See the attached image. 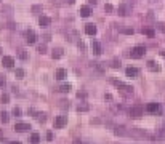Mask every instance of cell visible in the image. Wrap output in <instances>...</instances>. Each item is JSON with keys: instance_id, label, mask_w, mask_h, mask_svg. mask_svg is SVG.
Returning <instances> with one entry per match:
<instances>
[{"instance_id": "6da1fadb", "label": "cell", "mask_w": 165, "mask_h": 144, "mask_svg": "<svg viewBox=\"0 0 165 144\" xmlns=\"http://www.w3.org/2000/svg\"><path fill=\"white\" fill-rule=\"evenodd\" d=\"M112 83L117 86V88H119V91H120L122 95L125 96V98H128V96H131V95H133V86L127 85V83L120 82V80H114Z\"/></svg>"}, {"instance_id": "7a4b0ae2", "label": "cell", "mask_w": 165, "mask_h": 144, "mask_svg": "<svg viewBox=\"0 0 165 144\" xmlns=\"http://www.w3.org/2000/svg\"><path fill=\"white\" fill-rule=\"evenodd\" d=\"M143 112H144V107L141 106V104H133V106L130 107V115L131 117H141Z\"/></svg>"}, {"instance_id": "3957f363", "label": "cell", "mask_w": 165, "mask_h": 144, "mask_svg": "<svg viewBox=\"0 0 165 144\" xmlns=\"http://www.w3.org/2000/svg\"><path fill=\"white\" fill-rule=\"evenodd\" d=\"M144 53H146V48L144 47H135L133 50H131L130 56H131V58H135V59H138V58H143Z\"/></svg>"}, {"instance_id": "277c9868", "label": "cell", "mask_w": 165, "mask_h": 144, "mask_svg": "<svg viewBox=\"0 0 165 144\" xmlns=\"http://www.w3.org/2000/svg\"><path fill=\"white\" fill-rule=\"evenodd\" d=\"M117 11H119V14H120V16H128V14L131 13V7L128 3H122V5H119Z\"/></svg>"}, {"instance_id": "5b68a950", "label": "cell", "mask_w": 165, "mask_h": 144, "mask_svg": "<svg viewBox=\"0 0 165 144\" xmlns=\"http://www.w3.org/2000/svg\"><path fill=\"white\" fill-rule=\"evenodd\" d=\"M26 42H28L29 45H32V43H35V42H37V35H35V32L32 31V29L26 31Z\"/></svg>"}, {"instance_id": "8992f818", "label": "cell", "mask_w": 165, "mask_h": 144, "mask_svg": "<svg viewBox=\"0 0 165 144\" xmlns=\"http://www.w3.org/2000/svg\"><path fill=\"white\" fill-rule=\"evenodd\" d=\"M66 123H67V117L66 115H59L55 119V128H63Z\"/></svg>"}, {"instance_id": "52a82bcc", "label": "cell", "mask_w": 165, "mask_h": 144, "mask_svg": "<svg viewBox=\"0 0 165 144\" xmlns=\"http://www.w3.org/2000/svg\"><path fill=\"white\" fill-rule=\"evenodd\" d=\"M114 133H116L117 136H127V134H130V131H128L125 127L119 125V127H116V128H114Z\"/></svg>"}, {"instance_id": "ba28073f", "label": "cell", "mask_w": 165, "mask_h": 144, "mask_svg": "<svg viewBox=\"0 0 165 144\" xmlns=\"http://www.w3.org/2000/svg\"><path fill=\"white\" fill-rule=\"evenodd\" d=\"M146 110L151 114H155V112H160V106H159L157 103H149L148 106H146Z\"/></svg>"}, {"instance_id": "9c48e42d", "label": "cell", "mask_w": 165, "mask_h": 144, "mask_svg": "<svg viewBox=\"0 0 165 144\" xmlns=\"http://www.w3.org/2000/svg\"><path fill=\"white\" fill-rule=\"evenodd\" d=\"M91 50H93V53H95V55H98V56L103 53V47H101L100 42H93V43H91Z\"/></svg>"}, {"instance_id": "30bf717a", "label": "cell", "mask_w": 165, "mask_h": 144, "mask_svg": "<svg viewBox=\"0 0 165 144\" xmlns=\"http://www.w3.org/2000/svg\"><path fill=\"white\" fill-rule=\"evenodd\" d=\"M2 62H3L5 67H13L14 66V59L11 58V56H3V58H2Z\"/></svg>"}, {"instance_id": "8fae6325", "label": "cell", "mask_w": 165, "mask_h": 144, "mask_svg": "<svg viewBox=\"0 0 165 144\" xmlns=\"http://www.w3.org/2000/svg\"><path fill=\"white\" fill-rule=\"evenodd\" d=\"M29 123H23V122H21V123H16L14 125V130L16 131H19V133H23V131H26V130H29Z\"/></svg>"}, {"instance_id": "7c38bea8", "label": "cell", "mask_w": 165, "mask_h": 144, "mask_svg": "<svg viewBox=\"0 0 165 144\" xmlns=\"http://www.w3.org/2000/svg\"><path fill=\"white\" fill-rule=\"evenodd\" d=\"M50 23H52V19L48 16H40V19H38V24H40L42 27H48Z\"/></svg>"}, {"instance_id": "4fadbf2b", "label": "cell", "mask_w": 165, "mask_h": 144, "mask_svg": "<svg viewBox=\"0 0 165 144\" xmlns=\"http://www.w3.org/2000/svg\"><path fill=\"white\" fill-rule=\"evenodd\" d=\"M85 32L88 35H95V34H96V26H95V24H87V26H85Z\"/></svg>"}, {"instance_id": "5bb4252c", "label": "cell", "mask_w": 165, "mask_h": 144, "mask_svg": "<svg viewBox=\"0 0 165 144\" xmlns=\"http://www.w3.org/2000/svg\"><path fill=\"white\" fill-rule=\"evenodd\" d=\"M125 74H127L128 77H136L138 74H140V71H138L136 67H127V71H125Z\"/></svg>"}, {"instance_id": "9a60e30c", "label": "cell", "mask_w": 165, "mask_h": 144, "mask_svg": "<svg viewBox=\"0 0 165 144\" xmlns=\"http://www.w3.org/2000/svg\"><path fill=\"white\" fill-rule=\"evenodd\" d=\"M80 14H82L83 18H88L90 14H91V10H90V7H82V8H80Z\"/></svg>"}, {"instance_id": "2e32d148", "label": "cell", "mask_w": 165, "mask_h": 144, "mask_svg": "<svg viewBox=\"0 0 165 144\" xmlns=\"http://www.w3.org/2000/svg\"><path fill=\"white\" fill-rule=\"evenodd\" d=\"M66 74H67L66 69H58V71H56V80H63L66 77Z\"/></svg>"}, {"instance_id": "e0dca14e", "label": "cell", "mask_w": 165, "mask_h": 144, "mask_svg": "<svg viewBox=\"0 0 165 144\" xmlns=\"http://www.w3.org/2000/svg\"><path fill=\"white\" fill-rule=\"evenodd\" d=\"M63 56V50L61 48H56V50H53V53H52V58L53 59H59Z\"/></svg>"}, {"instance_id": "ac0fdd59", "label": "cell", "mask_w": 165, "mask_h": 144, "mask_svg": "<svg viewBox=\"0 0 165 144\" xmlns=\"http://www.w3.org/2000/svg\"><path fill=\"white\" fill-rule=\"evenodd\" d=\"M69 90H71V85H69V83H63V85L58 88V91H61V93H67Z\"/></svg>"}, {"instance_id": "d6986e66", "label": "cell", "mask_w": 165, "mask_h": 144, "mask_svg": "<svg viewBox=\"0 0 165 144\" xmlns=\"http://www.w3.org/2000/svg\"><path fill=\"white\" fill-rule=\"evenodd\" d=\"M38 141H40V134H38V133H32L31 134V143L32 144H37Z\"/></svg>"}, {"instance_id": "ffe728a7", "label": "cell", "mask_w": 165, "mask_h": 144, "mask_svg": "<svg viewBox=\"0 0 165 144\" xmlns=\"http://www.w3.org/2000/svg\"><path fill=\"white\" fill-rule=\"evenodd\" d=\"M88 109H90V106H88V104H85V103L77 106V110H79V112H87Z\"/></svg>"}, {"instance_id": "44dd1931", "label": "cell", "mask_w": 165, "mask_h": 144, "mask_svg": "<svg viewBox=\"0 0 165 144\" xmlns=\"http://www.w3.org/2000/svg\"><path fill=\"white\" fill-rule=\"evenodd\" d=\"M8 120H10V117H8L7 112H0V122H2V123H7Z\"/></svg>"}, {"instance_id": "7402d4cb", "label": "cell", "mask_w": 165, "mask_h": 144, "mask_svg": "<svg viewBox=\"0 0 165 144\" xmlns=\"http://www.w3.org/2000/svg\"><path fill=\"white\" fill-rule=\"evenodd\" d=\"M148 67L151 69V71H154V72H159V66L155 64L154 61H149V62H148Z\"/></svg>"}, {"instance_id": "603a6c76", "label": "cell", "mask_w": 165, "mask_h": 144, "mask_svg": "<svg viewBox=\"0 0 165 144\" xmlns=\"http://www.w3.org/2000/svg\"><path fill=\"white\" fill-rule=\"evenodd\" d=\"M0 101H2L3 104H7L8 101H10V95H8V93H2V96H0Z\"/></svg>"}, {"instance_id": "cb8c5ba5", "label": "cell", "mask_w": 165, "mask_h": 144, "mask_svg": "<svg viewBox=\"0 0 165 144\" xmlns=\"http://www.w3.org/2000/svg\"><path fill=\"white\" fill-rule=\"evenodd\" d=\"M18 56H19L21 59H28V53H26V50H23V48L18 50Z\"/></svg>"}, {"instance_id": "d4e9b609", "label": "cell", "mask_w": 165, "mask_h": 144, "mask_svg": "<svg viewBox=\"0 0 165 144\" xmlns=\"http://www.w3.org/2000/svg\"><path fill=\"white\" fill-rule=\"evenodd\" d=\"M143 34H146L148 37H154V35H155V32L152 31V29H143Z\"/></svg>"}, {"instance_id": "484cf974", "label": "cell", "mask_w": 165, "mask_h": 144, "mask_svg": "<svg viewBox=\"0 0 165 144\" xmlns=\"http://www.w3.org/2000/svg\"><path fill=\"white\" fill-rule=\"evenodd\" d=\"M35 119H37L40 123H43L45 120H47V115H45V114H37V115H35Z\"/></svg>"}, {"instance_id": "4316f807", "label": "cell", "mask_w": 165, "mask_h": 144, "mask_svg": "<svg viewBox=\"0 0 165 144\" xmlns=\"http://www.w3.org/2000/svg\"><path fill=\"white\" fill-rule=\"evenodd\" d=\"M14 75H16V79H23V77H24V71H23V69H16Z\"/></svg>"}, {"instance_id": "83f0119b", "label": "cell", "mask_w": 165, "mask_h": 144, "mask_svg": "<svg viewBox=\"0 0 165 144\" xmlns=\"http://www.w3.org/2000/svg\"><path fill=\"white\" fill-rule=\"evenodd\" d=\"M157 136H159V138H162V139H165V127H162L160 130H159Z\"/></svg>"}, {"instance_id": "f1b7e54d", "label": "cell", "mask_w": 165, "mask_h": 144, "mask_svg": "<svg viewBox=\"0 0 165 144\" xmlns=\"http://www.w3.org/2000/svg\"><path fill=\"white\" fill-rule=\"evenodd\" d=\"M5 85H7V79H5V75H0V88H3Z\"/></svg>"}, {"instance_id": "f546056e", "label": "cell", "mask_w": 165, "mask_h": 144, "mask_svg": "<svg viewBox=\"0 0 165 144\" xmlns=\"http://www.w3.org/2000/svg\"><path fill=\"white\" fill-rule=\"evenodd\" d=\"M59 107H63V109H64V107H69V101L61 99V101H59Z\"/></svg>"}, {"instance_id": "4dcf8cb0", "label": "cell", "mask_w": 165, "mask_h": 144, "mask_svg": "<svg viewBox=\"0 0 165 144\" xmlns=\"http://www.w3.org/2000/svg\"><path fill=\"white\" fill-rule=\"evenodd\" d=\"M122 32H124V34L131 35V34H133V29H130V27H125V29H122Z\"/></svg>"}, {"instance_id": "1f68e13d", "label": "cell", "mask_w": 165, "mask_h": 144, "mask_svg": "<svg viewBox=\"0 0 165 144\" xmlns=\"http://www.w3.org/2000/svg\"><path fill=\"white\" fill-rule=\"evenodd\" d=\"M13 115H16V117L21 115V109H19V107H14V109H13Z\"/></svg>"}, {"instance_id": "d6a6232c", "label": "cell", "mask_w": 165, "mask_h": 144, "mask_svg": "<svg viewBox=\"0 0 165 144\" xmlns=\"http://www.w3.org/2000/svg\"><path fill=\"white\" fill-rule=\"evenodd\" d=\"M45 50H47V48H45V45H40V47L37 48V51L40 53V55H43V53H45Z\"/></svg>"}, {"instance_id": "836d02e7", "label": "cell", "mask_w": 165, "mask_h": 144, "mask_svg": "<svg viewBox=\"0 0 165 144\" xmlns=\"http://www.w3.org/2000/svg\"><path fill=\"white\" fill-rule=\"evenodd\" d=\"M32 11H34V13H38V11H42V7L40 5H35V7H32Z\"/></svg>"}, {"instance_id": "e575fe53", "label": "cell", "mask_w": 165, "mask_h": 144, "mask_svg": "<svg viewBox=\"0 0 165 144\" xmlns=\"http://www.w3.org/2000/svg\"><path fill=\"white\" fill-rule=\"evenodd\" d=\"M119 66H120V61L114 59V61H112V67H119Z\"/></svg>"}, {"instance_id": "d590c367", "label": "cell", "mask_w": 165, "mask_h": 144, "mask_svg": "<svg viewBox=\"0 0 165 144\" xmlns=\"http://www.w3.org/2000/svg\"><path fill=\"white\" fill-rule=\"evenodd\" d=\"M47 139H48V141H53V133H52V131H48V133H47Z\"/></svg>"}, {"instance_id": "8d00e7d4", "label": "cell", "mask_w": 165, "mask_h": 144, "mask_svg": "<svg viewBox=\"0 0 165 144\" xmlns=\"http://www.w3.org/2000/svg\"><path fill=\"white\" fill-rule=\"evenodd\" d=\"M104 10H106V11H112V5H109V3L104 5Z\"/></svg>"}, {"instance_id": "74e56055", "label": "cell", "mask_w": 165, "mask_h": 144, "mask_svg": "<svg viewBox=\"0 0 165 144\" xmlns=\"http://www.w3.org/2000/svg\"><path fill=\"white\" fill-rule=\"evenodd\" d=\"M79 48L82 51H85V43H83V42H79Z\"/></svg>"}, {"instance_id": "f35d334b", "label": "cell", "mask_w": 165, "mask_h": 144, "mask_svg": "<svg viewBox=\"0 0 165 144\" xmlns=\"http://www.w3.org/2000/svg\"><path fill=\"white\" fill-rule=\"evenodd\" d=\"M77 98H87V93H77Z\"/></svg>"}, {"instance_id": "ab89813d", "label": "cell", "mask_w": 165, "mask_h": 144, "mask_svg": "<svg viewBox=\"0 0 165 144\" xmlns=\"http://www.w3.org/2000/svg\"><path fill=\"white\" fill-rule=\"evenodd\" d=\"M74 144H83V143H80V139H76V141H74Z\"/></svg>"}, {"instance_id": "60d3db41", "label": "cell", "mask_w": 165, "mask_h": 144, "mask_svg": "<svg viewBox=\"0 0 165 144\" xmlns=\"http://www.w3.org/2000/svg\"><path fill=\"white\" fill-rule=\"evenodd\" d=\"M66 2H67V3H71V5H72L74 2H76V0H66Z\"/></svg>"}, {"instance_id": "b9f144b4", "label": "cell", "mask_w": 165, "mask_h": 144, "mask_svg": "<svg viewBox=\"0 0 165 144\" xmlns=\"http://www.w3.org/2000/svg\"><path fill=\"white\" fill-rule=\"evenodd\" d=\"M10 144H21L19 141H13V143H10Z\"/></svg>"}, {"instance_id": "7bdbcfd3", "label": "cell", "mask_w": 165, "mask_h": 144, "mask_svg": "<svg viewBox=\"0 0 165 144\" xmlns=\"http://www.w3.org/2000/svg\"><path fill=\"white\" fill-rule=\"evenodd\" d=\"M0 139L3 141V134H2V131H0Z\"/></svg>"}, {"instance_id": "ee69618b", "label": "cell", "mask_w": 165, "mask_h": 144, "mask_svg": "<svg viewBox=\"0 0 165 144\" xmlns=\"http://www.w3.org/2000/svg\"><path fill=\"white\" fill-rule=\"evenodd\" d=\"M0 2H2V0H0Z\"/></svg>"}]
</instances>
